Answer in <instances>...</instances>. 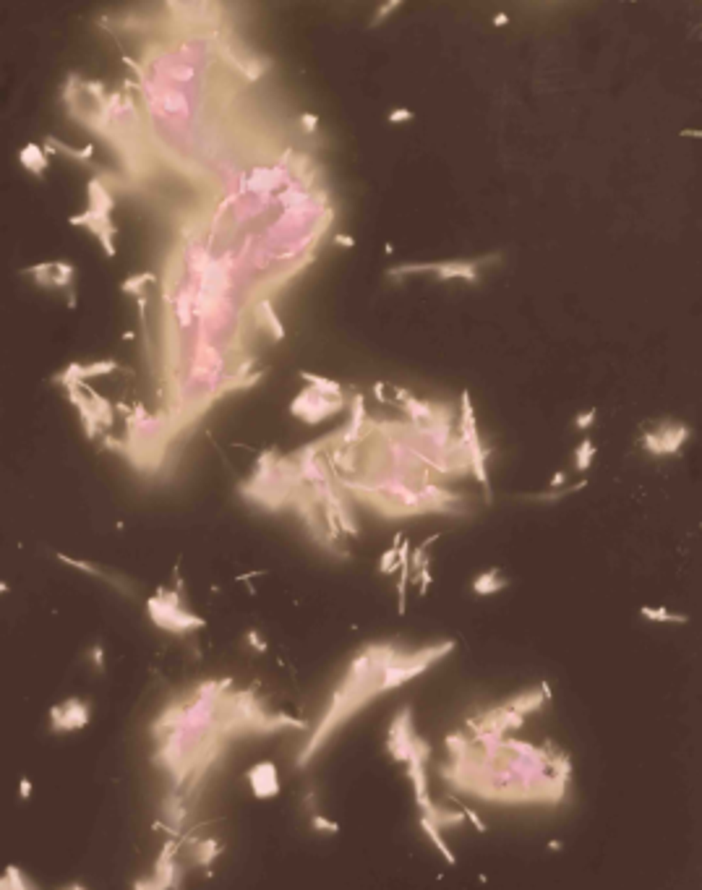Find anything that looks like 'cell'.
Returning <instances> with one entry per match:
<instances>
[{
	"instance_id": "obj_15",
	"label": "cell",
	"mask_w": 702,
	"mask_h": 890,
	"mask_svg": "<svg viewBox=\"0 0 702 890\" xmlns=\"http://www.w3.org/2000/svg\"><path fill=\"white\" fill-rule=\"evenodd\" d=\"M506 588V577L502 574V569H485L473 580V593L475 595H494L499 590Z\"/></svg>"
},
{
	"instance_id": "obj_31",
	"label": "cell",
	"mask_w": 702,
	"mask_h": 890,
	"mask_svg": "<svg viewBox=\"0 0 702 890\" xmlns=\"http://www.w3.org/2000/svg\"><path fill=\"white\" fill-rule=\"evenodd\" d=\"M407 120H413V110L397 108L389 112V123H407Z\"/></svg>"
},
{
	"instance_id": "obj_36",
	"label": "cell",
	"mask_w": 702,
	"mask_h": 890,
	"mask_svg": "<svg viewBox=\"0 0 702 890\" xmlns=\"http://www.w3.org/2000/svg\"><path fill=\"white\" fill-rule=\"evenodd\" d=\"M562 483H566V473L559 470V473H554V478H551V486H562Z\"/></svg>"
},
{
	"instance_id": "obj_40",
	"label": "cell",
	"mask_w": 702,
	"mask_h": 890,
	"mask_svg": "<svg viewBox=\"0 0 702 890\" xmlns=\"http://www.w3.org/2000/svg\"><path fill=\"white\" fill-rule=\"evenodd\" d=\"M0 593H8V585L6 583H0Z\"/></svg>"
},
{
	"instance_id": "obj_34",
	"label": "cell",
	"mask_w": 702,
	"mask_h": 890,
	"mask_svg": "<svg viewBox=\"0 0 702 890\" xmlns=\"http://www.w3.org/2000/svg\"><path fill=\"white\" fill-rule=\"evenodd\" d=\"M19 796L24 801L31 799V781H29V778H21V781H19Z\"/></svg>"
},
{
	"instance_id": "obj_27",
	"label": "cell",
	"mask_w": 702,
	"mask_h": 890,
	"mask_svg": "<svg viewBox=\"0 0 702 890\" xmlns=\"http://www.w3.org/2000/svg\"><path fill=\"white\" fill-rule=\"evenodd\" d=\"M87 658H89V663L92 666H94V671H105V648H102V645H92L89 648V653H87Z\"/></svg>"
},
{
	"instance_id": "obj_35",
	"label": "cell",
	"mask_w": 702,
	"mask_h": 890,
	"mask_svg": "<svg viewBox=\"0 0 702 890\" xmlns=\"http://www.w3.org/2000/svg\"><path fill=\"white\" fill-rule=\"evenodd\" d=\"M316 801H319L316 791H314V789H308L306 796H303V807H306V810L311 812V815H314V807H316Z\"/></svg>"
},
{
	"instance_id": "obj_32",
	"label": "cell",
	"mask_w": 702,
	"mask_h": 890,
	"mask_svg": "<svg viewBox=\"0 0 702 890\" xmlns=\"http://www.w3.org/2000/svg\"><path fill=\"white\" fill-rule=\"evenodd\" d=\"M300 126H303L308 133H314L316 126H319V118L314 115V112H303V115H300Z\"/></svg>"
},
{
	"instance_id": "obj_13",
	"label": "cell",
	"mask_w": 702,
	"mask_h": 890,
	"mask_svg": "<svg viewBox=\"0 0 702 890\" xmlns=\"http://www.w3.org/2000/svg\"><path fill=\"white\" fill-rule=\"evenodd\" d=\"M58 559L63 564H68V567H76V569H81V572H87V574H92V577H97V580H102V583H108V585H112V588H118L120 593H131V585H126L123 580H120V577H115V574H110V572H105V569L94 567L92 562H81V559H73V556H66V554H58Z\"/></svg>"
},
{
	"instance_id": "obj_37",
	"label": "cell",
	"mask_w": 702,
	"mask_h": 890,
	"mask_svg": "<svg viewBox=\"0 0 702 890\" xmlns=\"http://www.w3.org/2000/svg\"><path fill=\"white\" fill-rule=\"evenodd\" d=\"M506 24H509V16H506V13H496L494 27H506Z\"/></svg>"
},
{
	"instance_id": "obj_5",
	"label": "cell",
	"mask_w": 702,
	"mask_h": 890,
	"mask_svg": "<svg viewBox=\"0 0 702 890\" xmlns=\"http://www.w3.org/2000/svg\"><path fill=\"white\" fill-rule=\"evenodd\" d=\"M147 613H149V619L157 624L162 632L178 634V637H186V634L207 627V622H204L198 613H193L191 608H186V601H183V583H178V590L159 588L157 593L147 601Z\"/></svg>"
},
{
	"instance_id": "obj_24",
	"label": "cell",
	"mask_w": 702,
	"mask_h": 890,
	"mask_svg": "<svg viewBox=\"0 0 702 890\" xmlns=\"http://www.w3.org/2000/svg\"><path fill=\"white\" fill-rule=\"evenodd\" d=\"M311 828L316 833H329V836H337V833H339V825H337L335 820L324 817L321 812H314V815H311Z\"/></svg>"
},
{
	"instance_id": "obj_23",
	"label": "cell",
	"mask_w": 702,
	"mask_h": 890,
	"mask_svg": "<svg viewBox=\"0 0 702 890\" xmlns=\"http://www.w3.org/2000/svg\"><path fill=\"white\" fill-rule=\"evenodd\" d=\"M300 379H306L308 384L314 386L316 392H321V395H327V397H339V384H337V381H329V379H324V376L308 374V371H300Z\"/></svg>"
},
{
	"instance_id": "obj_9",
	"label": "cell",
	"mask_w": 702,
	"mask_h": 890,
	"mask_svg": "<svg viewBox=\"0 0 702 890\" xmlns=\"http://www.w3.org/2000/svg\"><path fill=\"white\" fill-rule=\"evenodd\" d=\"M339 407H342V400H339V397H327V395H321V392H316L314 386H308L306 392H300L295 402L290 405V413L303 418L306 423H319V421H324V418L332 416Z\"/></svg>"
},
{
	"instance_id": "obj_12",
	"label": "cell",
	"mask_w": 702,
	"mask_h": 890,
	"mask_svg": "<svg viewBox=\"0 0 702 890\" xmlns=\"http://www.w3.org/2000/svg\"><path fill=\"white\" fill-rule=\"evenodd\" d=\"M687 436H689V428L682 423H661L655 431L645 436L643 444L653 452V455H673L679 446L687 442Z\"/></svg>"
},
{
	"instance_id": "obj_6",
	"label": "cell",
	"mask_w": 702,
	"mask_h": 890,
	"mask_svg": "<svg viewBox=\"0 0 702 890\" xmlns=\"http://www.w3.org/2000/svg\"><path fill=\"white\" fill-rule=\"evenodd\" d=\"M462 452H467L475 478H478V483L483 486L485 499L491 502V496H494L491 494V481H488V473H485L483 446H481V436H478V425H475L473 400H470V392H467V389L462 392Z\"/></svg>"
},
{
	"instance_id": "obj_8",
	"label": "cell",
	"mask_w": 702,
	"mask_h": 890,
	"mask_svg": "<svg viewBox=\"0 0 702 890\" xmlns=\"http://www.w3.org/2000/svg\"><path fill=\"white\" fill-rule=\"evenodd\" d=\"M92 721V705L81 697H68L63 703L52 705L50 710V729L55 734H71L87 729Z\"/></svg>"
},
{
	"instance_id": "obj_20",
	"label": "cell",
	"mask_w": 702,
	"mask_h": 890,
	"mask_svg": "<svg viewBox=\"0 0 702 890\" xmlns=\"http://www.w3.org/2000/svg\"><path fill=\"white\" fill-rule=\"evenodd\" d=\"M219 851H222V846H219L217 841H212V838H209V841H198L196 846L191 849V854H193V861H196V864L209 867V864L219 856Z\"/></svg>"
},
{
	"instance_id": "obj_4",
	"label": "cell",
	"mask_w": 702,
	"mask_h": 890,
	"mask_svg": "<svg viewBox=\"0 0 702 890\" xmlns=\"http://www.w3.org/2000/svg\"><path fill=\"white\" fill-rule=\"evenodd\" d=\"M546 697H548V687L541 684V687H535L530 692L517 694V697L506 700V703L485 708L478 715L467 718L462 731L467 736H475V739H504V736H509V734L522 726L530 713H535L546 703Z\"/></svg>"
},
{
	"instance_id": "obj_38",
	"label": "cell",
	"mask_w": 702,
	"mask_h": 890,
	"mask_svg": "<svg viewBox=\"0 0 702 890\" xmlns=\"http://www.w3.org/2000/svg\"><path fill=\"white\" fill-rule=\"evenodd\" d=\"M335 240H337V243H339V246H347V248L353 246V238H347V235H337Z\"/></svg>"
},
{
	"instance_id": "obj_29",
	"label": "cell",
	"mask_w": 702,
	"mask_h": 890,
	"mask_svg": "<svg viewBox=\"0 0 702 890\" xmlns=\"http://www.w3.org/2000/svg\"><path fill=\"white\" fill-rule=\"evenodd\" d=\"M462 815H465V820H470V825H473L475 831L478 833H485L488 831V828H485V822L481 820V815H478V812L473 810V807H465V804H462Z\"/></svg>"
},
{
	"instance_id": "obj_22",
	"label": "cell",
	"mask_w": 702,
	"mask_h": 890,
	"mask_svg": "<svg viewBox=\"0 0 702 890\" xmlns=\"http://www.w3.org/2000/svg\"><path fill=\"white\" fill-rule=\"evenodd\" d=\"M593 457H595V444L590 439H583L577 449H574V467H577V473H585L587 467L593 465Z\"/></svg>"
},
{
	"instance_id": "obj_39",
	"label": "cell",
	"mask_w": 702,
	"mask_h": 890,
	"mask_svg": "<svg viewBox=\"0 0 702 890\" xmlns=\"http://www.w3.org/2000/svg\"><path fill=\"white\" fill-rule=\"evenodd\" d=\"M63 890H87V888H84V885H68V888H63Z\"/></svg>"
},
{
	"instance_id": "obj_10",
	"label": "cell",
	"mask_w": 702,
	"mask_h": 890,
	"mask_svg": "<svg viewBox=\"0 0 702 890\" xmlns=\"http://www.w3.org/2000/svg\"><path fill=\"white\" fill-rule=\"evenodd\" d=\"M246 781H248V789L254 794V799L258 801H269V799H277L279 791H282V783H279V771L277 765L272 760H261V762H254L246 773Z\"/></svg>"
},
{
	"instance_id": "obj_7",
	"label": "cell",
	"mask_w": 702,
	"mask_h": 890,
	"mask_svg": "<svg viewBox=\"0 0 702 890\" xmlns=\"http://www.w3.org/2000/svg\"><path fill=\"white\" fill-rule=\"evenodd\" d=\"M178 841H168L154 861V872L139 880L133 890H183V867L178 864Z\"/></svg>"
},
{
	"instance_id": "obj_14",
	"label": "cell",
	"mask_w": 702,
	"mask_h": 890,
	"mask_svg": "<svg viewBox=\"0 0 702 890\" xmlns=\"http://www.w3.org/2000/svg\"><path fill=\"white\" fill-rule=\"evenodd\" d=\"M19 162H21V168L29 170L31 175L42 178L45 170H47V149L40 147V144H27V147L19 152Z\"/></svg>"
},
{
	"instance_id": "obj_18",
	"label": "cell",
	"mask_w": 702,
	"mask_h": 890,
	"mask_svg": "<svg viewBox=\"0 0 702 890\" xmlns=\"http://www.w3.org/2000/svg\"><path fill=\"white\" fill-rule=\"evenodd\" d=\"M648 622H661V624H687V616L684 613H673L668 608H663V606H643L640 608Z\"/></svg>"
},
{
	"instance_id": "obj_16",
	"label": "cell",
	"mask_w": 702,
	"mask_h": 890,
	"mask_svg": "<svg viewBox=\"0 0 702 890\" xmlns=\"http://www.w3.org/2000/svg\"><path fill=\"white\" fill-rule=\"evenodd\" d=\"M434 272L441 279L462 277V279H470V282L478 279V267H475V264H467V261H444V264H434Z\"/></svg>"
},
{
	"instance_id": "obj_28",
	"label": "cell",
	"mask_w": 702,
	"mask_h": 890,
	"mask_svg": "<svg viewBox=\"0 0 702 890\" xmlns=\"http://www.w3.org/2000/svg\"><path fill=\"white\" fill-rule=\"evenodd\" d=\"M246 643L251 645V648H254L256 653H267V650H269L267 640H264V637H261V634H258L256 629H251V632L246 634Z\"/></svg>"
},
{
	"instance_id": "obj_17",
	"label": "cell",
	"mask_w": 702,
	"mask_h": 890,
	"mask_svg": "<svg viewBox=\"0 0 702 890\" xmlns=\"http://www.w3.org/2000/svg\"><path fill=\"white\" fill-rule=\"evenodd\" d=\"M418 822H421V831L425 833V838H428V841L434 843V849L439 851V854H441V859H444L446 864H449V867H455V864H457V854H455V851H452V849H449V846H446V841H444V836H441V831L436 828L434 822L421 820V817H418Z\"/></svg>"
},
{
	"instance_id": "obj_26",
	"label": "cell",
	"mask_w": 702,
	"mask_h": 890,
	"mask_svg": "<svg viewBox=\"0 0 702 890\" xmlns=\"http://www.w3.org/2000/svg\"><path fill=\"white\" fill-rule=\"evenodd\" d=\"M152 279H154V275H152V272H144L139 277L126 279V282H123V290H126V293H133V296H141V293H144L141 287L147 285V282H152Z\"/></svg>"
},
{
	"instance_id": "obj_11",
	"label": "cell",
	"mask_w": 702,
	"mask_h": 890,
	"mask_svg": "<svg viewBox=\"0 0 702 890\" xmlns=\"http://www.w3.org/2000/svg\"><path fill=\"white\" fill-rule=\"evenodd\" d=\"M24 275L31 277L40 287H45V290H71V287H73V277H76V269L71 267L68 261H47V264L29 267Z\"/></svg>"
},
{
	"instance_id": "obj_3",
	"label": "cell",
	"mask_w": 702,
	"mask_h": 890,
	"mask_svg": "<svg viewBox=\"0 0 702 890\" xmlns=\"http://www.w3.org/2000/svg\"><path fill=\"white\" fill-rule=\"evenodd\" d=\"M455 650V640H436L423 648H407L395 640L366 643L350 658L345 673L335 684L321 718L311 729L308 739L295 754V765L308 768L316 760L319 752L327 747L329 739L337 731H342L358 713H363L379 697L395 692L418 676H423L428 669H434L436 663H441Z\"/></svg>"
},
{
	"instance_id": "obj_1",
	"label": "cell",
	"mask_w": 702,
	"mask_h": 890,
	"mask_svg": "<svg viewBox=\"0 0 702 890\" xmlns=\"http://www.w3.org/2000/svg\"><path fill=\"white\" fill-rule=\"evenodd\" d=\"M306 729L295 715L272 710L254 687H237L230 676L201 679L149 723L152 762L173 781L170 794L188 804L235 739Z\"/></svg>"
},
{
	"instance_id": "obj_30",
	"label": "cell",
	"mask_w": 702,
	"mask_h": 890,
	"mask_svg": "<svg viewBox=\"0 0 702 890\" xmlns=\"http://www.w3.org/2000/svg\"><path fill=\"white\" fill-rule=\"evenodd\" d=\"M595 416H598V410L590 407V410H585V413H580V416L574 418V425H577L580 431H585V428H590V425L595 423Z\"/></svg>"
},
{
	"instance_id": "obj_21",
	"label": "cell",
	"mask_w": 702,
	"mask_h": 890,
	"mask_svg": "<svg viewBox=\"0 0 702 890\" xmlns=\"http://www.w3.org/2000/svg\"><path fill=\"white\" fill-rule=\"evenodd\" d=\"M0 890H37L27 880V875H21L16 867H8L6 875L0 877Z\"/></svg>"
},
{
	"instance_id": "obj_33",
	"label": "cell",
	"mask_w": 702,
	"mask_h": 890,
	"mask_svg": "<svg viewBox=\"0 0 702 890\" xmlns=\"http://www.w3.org/2000/svg\"><path fill=\"white\" fill-rule=\"evenodd\" d=\"M400 6H402V3H400V0H395V3H389V6H381V8L376 10V16H374V21H371V24H381V19H384L386 13H389V10H395V8H400Z\"/></svg>"
},
{
	"instance_id": "obj_25",
	"label": "cell",
	"mask_w": 702,
	"mask_h": 890,
	"mask_svg": "<svg viewBox=\"0 0 702 890\" xmlns=\"http://www.w3.org/2000/svg\"><path fill=\"white\" fill-rule=\"evenodd\" d=\"M261 311H264V314H261V316L267 319V324H269V332H272V337H275V340H285V329H282V324H279V319L275 316V314H272V306H269L267 300H264V303H261Z\"/></svg>"
},
{
	"instance_id": "obj_2",
	"label": "cell",
	"mask_w": 702,
	"mask_h": 890,
	"mask_svg": "<svg viewBox=\"0 0 702 890\" xmlns=\"http://www.w3.org/2000/svg\"><path fill=\"white\" fill-rule=\"evenodd\" d=\"M446 752L439 773L449 786L494 804H559L572 781L569 754L554 744L475 739L460 729L446 736Z\"/></svg>"
},
{
	"instance_id": "obj_19",
	"label": "cell",
	"mask_w": 702,
	"mask_h": 890,
	"mask_svg": "<svg viewBox=\"0 0 702 890\" xmlns=\"http://www.w3.org/2000/svg\"><path fill=\"white\" fill-rule=\"evenodd\" d=\"M402 541H405V538L397 533L395 544L389 546L384 554H381V559H379V572L381 574H392V572L400 569V544H402Z\"/></svg>"
}]
</instances>
